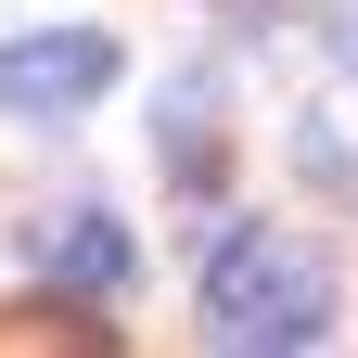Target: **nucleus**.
Segmentation results:
<instances>
[{
	"label": "nucleus",
	"mask_w": 358,
	"mask_h": 358,
	"mask_svg": "<svg viewBox=\"0 0 358 358\" xmlns=\"http://www.w3.org/2000/svg\"><path fill=\"white\" fill-rule=\"evenodd\" d=\"M205 333L217 345H256V358H294L333 333V256L307 231H231L205 256Z\"/></svg>",
	"instance_id": "obj_1"
},
{
	"label": "nucleus",
	"mask_w": 358,
	"mask_h": 358,
	"mask_svg": "<svg viewBox=\"0 0 358 358\" xmlns=\"http://www.w3.org/2000/svg\"><path fill=\"white\" fill-rule=\"evenodd\" d=\"M115 90V38L103 26H26V38H0V115L13 128H64L90 115Z\"/></svg>",
	"instance_id": "obj_2"
},
{
	"label": "nucleus",
	"mask_w": 358,
	"mask_h": 358,
	"mask_svg": "<svg viewBox=\"0 0 358 358\" xmlns=\"http://www.w3.org/2000/svg\"><path fill=\"white\" fill-rule=\"evenodd\" d=\"M26 268H38L52 294H128L141 243H128L103 205H52V217H26Z\"/></svg>",
	"instance_id": "obj_3"
}]
</instances>
